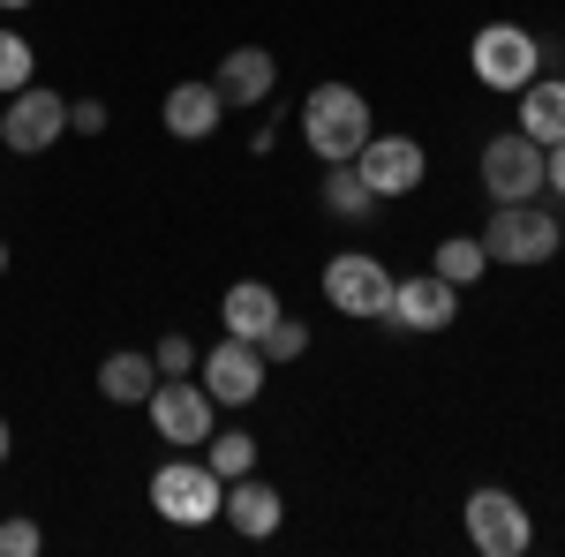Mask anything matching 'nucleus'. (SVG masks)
I'll use <instances>...</instances> for the list:
<instances>
[{"instance_id":"f257e3e1","label":"nucleus","mask_w":565,"mask_h":557,"mask_svg":"<svg viewBox=\"0 0 565 557\" xmlns=\"http://www.w3.org/2000/svg\"><path fill=\"white\" fill-rule=\"evenodd\" d=\"M302 136L309 151L324 159V167H340V159H362V143L377 136V121H370V98L354 84H317L302 98Z\"/></svg>"},{"instance_id":"f03ea898","label":"nucleus","mask_w":565,"mask_h":557,"mask_svg":"<svg viewBox=\"0 0 565 557\" xmlns=\"http://www.w3.org/2000/svg\"><path fill=\"white\" fill-rule=\"evenodd\" d=\"M482 249H490V264H551L558 257V218L535 196L527 204H498L490 226H482Z\"/></svg>"},{"instance_id":"7ed1b4c3","label":"nucleus","mask_w":565,"mask_h":557,"mask_svg":"<svg viewBox=\"0 0 565 557\" xmlns=\"http://www.w3.org/2000/svg\"><path fill=\"white\" fill-rule=\"evenodd\" d=\"M61 136H68V98H61V90H45V84L8 90V106H0V143H8V151L39 159Z\"/></svg>"},{"instance_id":"20e7f679","label":"nucleus","mask_w":565,"mask_h":557,"mask_svg":"<svg viewBox=\"0 0 565 557\" xmlns=\"http://www.w3.org/2000/svg\"><path fill=\"white\" fill-rule=\"evenodd\" d=\"M218 497H226V482L204 460H167V468L151 474V505H159V519H174V527L218 519Z\"/></svg>"},{"instance_id":"39448f33","label":"nucleus","mask_w":565,"mask_h":557,"mask_svg":"<svg viewBox=\"0 0 565 557\" xmlns=\"http://www.w3.org/2000/svg\"><path fill=\"white\" fill-rule=\"evenodd\" d=\"M468 68H476L482 90H521L527 76H543V45L527 39L521 23H482L476 53H468Z\"/></svg>"},{"instance_id":"423d86ee","label":"nucleus","mask_w":565,"mask_h":557,"mask_svg":"<svg viewBox=\"0 0 565 557\" xmlns=\"http://www.w3.org/2000/svg\"><path fill=\"white\" fill-rule=\"evenodd\" d=\"M482 189H490V204H527V196H543V143L521 129L490 136L482 143Z\"/></svg>"},{"instance_id":"0eeeda50","label":"nucleus","mask_w":565,"mask_h":557,"mask_svg":"<svg viewBox=\"0 0 565 557\" xmlns=\"http://www.w3.org/2000/svg\"><path fill=\"white\" fill-rule=\"evenodd\" d=\"M324 301L340 309V317H354V324H377L392 301V271L377 257H362V249H348V257L324 264Z\"/></svg>"},{"instance_id":"6e6552de","label":"nucleus","mask_w":565,"mask_h":557,"mask_svg":"<svg viewBox=\"0 0 565 557\" xmlns=\"http://www.w3.org/2000/svg\"><path fill=\"white\" fill-rule=\"evenodd\" d=\"M468 543L482 557H521L535 543V519H527V505L513 490H476L468 497Z\"/></svg>"},{"instance_id":"1a4fd4ad","label":"nucleus","mask_w":565,"mask_h":557,"mask_svg":"<svg viewBox=\"0 0 565 557\" xmlns=\"http://www.w3.org/2000/svg\"><path fill=\"white\" fill-rule=\"evenodd\" d=\"M264 369H271V362L257 354V340H234V332L196 362V377H204V392H212V407H249V399L264 392Z\"/></svg>"},{"instance_id":"9d476101","label":"nucleus","mask_w":565,"mask_h":557,"mask_svg":"<svg viewBox=\"0 0 565 557\" xmlns=\"http://www.w3.org/2000/svg\"><path fill=\"white\" fill-rule=\"evenodd\" d=\"M452 309H460V287H452V279H437V271H407V279H392L385 324H399V332H445Z\"/></svg>"},{"instance_id":"9b49d317","label":"nucleus","mask_w":565,"mask_h":557,"mask_svg":"<svg viewBox=\"0 0 565 557\" xmlns=\"http://www.w3.org/2000/svg\"><path fill=\"white\" fill-rule=\"evenodd\" d=\"M143 407H151V429H159L167 444H204V437H212V392L189 385V377H159V392H151Z\"/></svg>"},{"instance_id":"f8f14e48","label":"nucleus","mask_w":565,"mask_h":557,"mask_svg":"<svg viewBox=\"0 0 565 557\" xmlns=\"http://www.w3.org/2000/svg\"><path fill=\"white\" fill-rule=\"evenodd\" d=\"M354 167H362V181H370L377 196H415V189H423V173H430V159H423V143H415V136H370Z\"/></svg>"},{"instance_id":"ddd939ff","label":"nucleus","mask_w":565,"mask_h":557,"mask_svg":"<svg viewBox=\"0 0 565 557\" xmlns=\"http://www.w3.org/2000/svg\"><path fill=\"white\" fill-rule=\"evenodd\" d=\"M218 519H226L234 535L264 543V535H279V519H287V497H279L271 482H257V474H234V482H226V497H218Z\"/></svg>"},{"instance_id":"4468645a","label":"nucleus","mask_w":565,"mask_h":557,"mask_svg":"<svg viewBox=\"0 0 565 557\" xmlns=\"http://www.w3.org/2000/svg\"><path fill=\"white\" fill-rule=\"evenodd\" d=\"M212 84H218V98H226V106H264V98H271V84H279V61H271L264 45H234V53L212 68Z\"/></svg>"},{"instance_id":"2eb2a0df","label":"nucleus","mask_w":565,"mask_h":557,"mask_svg":"<svg viewBox=\"0 0 565 557\" xmlns=\"http://www.w3.org/2000/svg\"><path fill=\"white\" fill-rule=\"evenodd\" d=\"M218 114H226L218 84H174V90H167V106H159L167 136H181V143H204V136L218 129Z\"/></svg>"},{"instance_id":"dca6fc26","label":"nucleus","mask_w":565,"mask_h":557,"mask_svg":"<svg viewBox=\"0 0 565 557\" xmlns=\"http://www.w3.org/2000/svg\"><path fill=\"white\" fill-rule=\"evenodd\" d=\"M513 98H521V136H535L543 151H551V143H565V84H558V76H543V84L527 76Z\"/></svg>"},{"instance_id":"f3484780","label":"nucleus","mask_w":565,"mask_h":557,"mask_svg":"<svg viewBox=\"0 0 565 557\" xmlns=\"http://www.w3.org/2000/svg\"><path fill=\"white\" fill-rule=\"evenodd\" d=\"M218 317H226V332H234V340H264V332H271V317H279V294H271L264 279H242V287H226Z\"/></svg>"},{"instance_id":"a211bd4d","label":"nucleus","mask_w":565,"mask_h":557,"mask_svg":"<svg viewBox=\"0 0 565 557\" xmlns=\"http://www.w3.org/2000/svg\"><path fill=\"white\" fill-rule=\"evenodd\" d=\"M98 392H106L114 407H143V399L159 392V362H151V354H106V362H98Z\"/></svg>"},{"instance_id":"6ab92c4d","label":"nucleus","mask_w":565,"mask_h":557,"mask_svg":"<svg viewBox=\"0 0 565 557\" xmlns=\"http://www.w3.org/2000/svg\"><path fill=\"white\" fill-rule=\"evenodd\" d=\"M317 196H324V212H332V218H370V212H377V189L362 181V167H354V159L324 167V189H317Z\"/></svg>"},{"instance_id":"aec40b11","label":"nucleus","mask_w":565,"mask_h":557,"mask_svg":"<svg viewBox=\"0 0 565 557\" xmlns=\"http://www.w3.org/2000/svg\"><path fill=\"white\" fill-rule=\"evenodd\" d=\"M482 264H490V249H482V242H468V234H452V242H437L430 271H437V279H452V287H476Z\"/></svg>"},{"instance_id":"412c9836","label":"nucleus","mask_w":565,"mask_h":557,"mask_svg":"<svg viewBox=\"0 0 565 557\" xmlns=\"http://www.w3.org/2000/svg\"><path fill=\"white\" fill-rule=\"evenodd\" d=\"M212 452H204V468L218 474V482H234V474H257V437L249 429H226V437H204Z\"/></svg>"},{"instance_id":"4be33fe9","label":"nucleus","mask_w":565,"mask_h":557,"mask_svg":"<svg viewBox=\"0 0 565 557\" xmlns=\"http://www.w3.org/2000/svg\"><path fill=\"white\" fill-rule=\"evenodd\" d=\"M257 354H264V362H302V354H309V324L279 309V317H271V332L257 340Z\"/></svg>"},{"instance_id":"5701e85b","label":"nucleus","mask_w":565,"mask_h":557,"mask_svg":"<svg viewBox=\"0 0 565 557\" xmlns=\"http://www.w3.org/2000/svg\"><path fill=\"white\" fill-rule=\"evenodd\" d=\"M151 362H159V377H196V346H189V332H167V340L151 346Z\"/></svg>"},{"instance_id":"b1692460","label":"nucleus","mask_w":565,"mask_h":557,"mask_svg":"<svg viewBox=\"0 0 565 557\" xmlns=\"http://www.w3.org/2000/svg\"><path fill=\"white\" fill-rule=\"evenodd\" d=\"M31 84V39L0 31V90H23Z\"/></svg>"},{"instance_id":"393cba45","label":"nucleus","mask_w":565,"mask_h":557,"mask_svg":"<svg viewBox=\"0 0 565 557\" xmlns=\"http://www.w3.org/2000/svg\"><path fill=\"white\" fill-rule=\"evenodd\" d=\"M39 519H0V557H39Z\"/></svg>"},{"instance_id":"a878e982","label":"nucleus","mask_w":565,"mask_h":557,"mask_svg":"<svg viewBox=\"0 0 565 557\" xmlns=\"http://www.w3.org/2000/svg\"><path fill=\"white\" fill-rule=\"evenodd\" d=\"M68 129L76 136H106V106H98V98H76V106H68Z\"/></svg>"},{"instance_id":"bb28decb","label":"nucleus","mask_w":565,"mask_h":557,"mask_svg":"<svg viewBox=\"0 0 565 557\" xmlns=\"http://www.w3.org/2000/svg\"><path fill=\"white\" fill-rule=\"evenodd\" d=\"M543 189H551V196H565V143H551V151H543Z\"/></svg>"},{"instance_id":"cd10ccee","label":"nucleus","mask_w":565,"mask_h":557,"mask_svg":"<svg viewBox=\"0 0 565 557\" xmlns=\"http://www.w3.org/2000/svg\"><path fill=\"white\" fill-rule=\"evenodd\" d=\"M0 460H8V415H0Z\"/></svg>"},{"instance_id":"c85d7f7f","label":"nucleus","mask_w":565,"mask_h":557,"mask_svg":"<svg viewBox=\"0 0 565 557\" xmlns=\"http://www.w3.org/2000/svg\"><path fill=\"white\" fill-rule=\"evenodd\" d=\"M0 8H31V0H0Z\"/></svg>"},{"instance_id":"c756f323","label":"nucleus","mask_w":565,"mask_h":557,"mask_svg":"<svg viewBox=\"0 0 565 557\" xmlns=\"http://www.w3.org/2000/svg\"><path fill=\"white\" fill-rule=\"evenodd\" d=\"M0 271H8V242H0Z\"/></svg>"}]
</instances>
